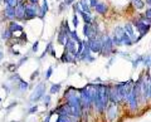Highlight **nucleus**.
<instances>
[{
  "instance_id": "1",
  "label": "nucleus",
  "mask_w": 151,
  "mask_h": 122,
  "mask_svg": "<svg viewBox=\"0 0 151 122\" xmlns=\"http://www.w3.org/2000/svg\"><path fill=\"white\" fill-rule=\"evenodd\" d=\"M131 23H132V25L136 28V30L139 32V37H137V38H136V40H135V43H137L139 40H141V39H142L144 37L150 32L151 24H147V23L142 22V20L140 19V18H135V19H132Z\"/></svg>"
},
{
  "instance_id": "2",
  "label": "nucleus",
  "mask_w": 151,
  "mask_h": 122,
  "mask_svg": "<svg viewBox=\"0 0 151 122\" xmlns=\"http://www.w3.org/2000/svg\"><path fill=\"white\" fill-rule=\"evenodd\" d=\"M115 52H117L115 49V44L112 42V37L110 35H105L102 34V50H101V54L105 55V57H108V55L113 54Z\"/></svg>"
},
{
  "instance_id": "3",
  "label": "nucleus",
  "mask_w": 151,
  "mask_h": 122,
  "mask_svg": "<svg viewBox=\"0 0 151 122\" xmlns=\"http://www.w3.org/2000/svg\"><path fill=\"white\" fill-rule=\"evenodd\" d=\"M89 48H91L92 53H101L102 50V34L96 37L93 39H88Z\"/></svg>"
},
{
  "instance_id": "4",
  "label": "nucleus",
  "mask_w": 151,
  "mask_h": 122,
  "mask_svg": "<svg viewBox=\"0 0 151 122\" xmlns=\"http://www.w3.org/2000/svg\"><path fill=\"white\" fill-rule=\"evenodd\" d=\"M105 112H106L108 121H115L117 118V116H119V105H116V103H110V105L107 106Z\"/></svg>"
},
{
  "instance_id": "5",
  "label": "nucleus",
  "mask_w": 151,
  "mask_h": 122,
  "mask_svg": "<svg viewBox=\"0 0 151 122\" xmlns=\"http://www.w3.org/2000/svg\"><path fill=\"white\" fill-rule=\"evenodd\" d=\"M44 93H45V86L43 83H39L38 86L35 87V90L34 92L32 93V96H30V101L32 102H37V101H39L42 97H44Z\"/></svg>"
},
{
  "instance_id": "6",
  "label": "nucleus",
  "mask_w": 151,
  "mask_h": 122,
  "mask_svg": "<svg viewBox=\"0 0 151 122\" xmlns=\"http://www.w3.org/2000/svg\"><path fill=\"white\" fill-rule=\"evenodd\" d=\"M15 19L18 20L25 19V3L24 1H20L15 6Z\"/></svg>"
},
{
  "instance_id": "7",
  "label": "nucleus",
  "mask_w": 151,
  "mask_h": 122,
  "mask_svg": "<svg viewBox=\"0 0 151 122\" xmlns=\"http://www.w3.org/2000/svg\"><path fill=\"white\" fill-rule=\"evenodd\" d=\"M60 60L64 62V63H76V62H77V58H76V55L70 54L69 52L64 50L63 54H62V57H60Z\"/></svg>"
},
{
  "instance_id": "8",
  "label": "nucleus",
  "mask_w": 151,
  "mask_h": 122,
  "mask_svg": "<svg viewBox=\"0 0 151 122\" xmlns=\"http://www.w3.org/2000/svg\"><path fill=\"white\" fill-rule=\"evenodd\" d=\"M124 28H125L126 33L131 37L132 40H134V43H135V40H136V37H135V27L132 25V23H131V22H130V23H126Z\"/></svg>"
},
{
  "instance_id": "9",
  "label": "nucleus",
  "mask_w": 151,
  "mask_h": 122,
  "mask_svg": "<svg viewBox=\"0 0 151 122\" xmlns=\"http://www.w3.org/2000/svg\"><path fill=\"white\" fill-rule=\"evenodd\" d=\"M94 10H96V13L98 14H101V15H103V14H106L107 10H108V6H107V4L106 3H103V1H100L96 5V8H94Z\"/></svg>"
},
{
  "instance_id": "10",
  "label": "nucleus",
  "mask_w": 151,
  "mask_h": 122,
  "mask_svg": "<svg viewBox=\"0 0 151 122\" xmlns=\"http://www.w3.org/2000/svg\"><path fill=\"white\" fill-rule=\"evenodd\" d=\"M4 15H5L6 19L14 20V19H15V8L6 6V8H5V10H4Z\"/></svg>"
},
{
  "instance_id": "11",
  "label": "nucleus",
  "mask_w": 151,
  "mask_h": 122,
  "mask_svg": "<svg viewBox=\"0 0 151 122\" xmlns=\"http://www.w3.org/2000/svg\"><path fill=\"white\" fill-rule=\"evenodd\" d=\"M8 29L14 34L15 32H23V27H22L20 24H18L17 22H12L10 24H9V28H8Z\"/></svg>"
},
{
  "instance_id": "12",
  "label": "nucleus",
  "mask_w": 151,
  "mask_h": 122,
  "mask_svg": "<svg viewBox=\"0 0 151 122\" xmlns=\"http://www.w3.org/2000/svg\"><path fill=\"white\" fill-rule=\"evenodd\" d=\"M79 3V5H81L82 8V11L84 13H88V14H91V6H89V3H87V0H81V1H78Z\"/></svg>"
},
{
  "instance_id": "13",
  "label": "nucleus",
  "mask_w": 151,
  "mask_h": 122,
  "mask_svg": "<svg viewBox=\"0 0 151 122\" xmlns=\"http://www.w3.org/2000/svg\"><path fill=\"white\" fill-rule=\"evenodd\" d=\"M82 15V18H83V22H84V24H92L93 23V18H92V15L91 14H88V13H84V11H82V13H79Z\"/></svg>"
},
{
  "instance_id": "14",
  "label": "nucleus",
  "mask_w": 151,
  "mask_h": 122,
  "mask_svg": "<svg viewBox=\"0 0 151 122\" xmlns=\"http://www.w3.org/2000/svg\"><path fill=\"white\" fill-rule=\"evenodd\" d=\"M131 4L134 5L135 9H137V10L145 8V1L144 0H131Z\"/></svg>"
},
{
  "instance_id": "15",
  "label": "nucleus",
  "mask_w": 151,
  "mask_h": 122,
  "mask_svg": "<svg viewBox=\"0 0 151 122\" xmlns=\"http://www.w3.org/2000/svg\"><path fill=\"white\" fill-rule=\"evenodd\" d=\"M47 11H48V3H47V0H43V4H42V6H40V17L39 18H44Z\"/></svg>"
},
{
  "instance_id": "16",
  "label": "nucleus",
  "mask_w": 151,
  "mask_h": 122,
  "mask_svg": "<svg viewBox=\"0 0 151 122\" xmlns=\"http://www.w3.org/2000/svg\"><path fill=\"white\" fill-rule=\"evenodd\" d=\"M12 37H13V33L9 30V29H4V30L1 32V38H3V39L10 40V39H12Z\"/></svg>"
},
{
  "instance_id": "17",
  "label": "nucleus",
  "mask_w": 151,
  "mask_h": 122,
  "mask_svg": "<svg viewBox=\"0 0 151 122\" xmlns=\"http://www.w3.org/2000/svg\"><path fill=\"white\" fill-rule=\"evenodd\" d=\"M4 4H6V6H10V8H15L18 4H19V0H3Z\"/></svg>"
},
{
  "instance_id": "18",
  "label": "nucleus",
  "mask_w": 151,
  "mask_h": 122,
  "mask_svg": "<svg viewBox=\"0 0 151 122\" xmlns=\"http://www.w3.org/2000/svg\"><path fill=\"white\" fill-rule=\"evenodd\" d=\"M142 64L145 65L146 68H150L151 67V55H144Z\"/></svg>"
},
{
  "instance_id": "19",
  "label": "nucleus",
  "mask_w": 151,
  "mask_h": 122,
  "mask_svg": "<svg viewBox=\"0 0 151 122\" xmlns=\"http://www.w3.org/2000/svg\"><path fill=\"white\" fill-rule=\"evenodd\" d=\"M69 38L72 39V40H74L76 43H78V42L81 40V39L78 38V34H77V32H76V30H70V33H69Z\"/></svg>"
},
{
  "instance_id": "20",
  "label": "nucleus",
  "mask_w": 151,
  "mask_h": 122,
  "mask_svg": "<svg viewBox=\"0 0 151 122\" xmlns=\"http://www.w3.org/2000/svg\"><path fill=\"white\" fill-rule=\"evenodd\" d=\"M60 91V83H57V84H53V86L50 87V93L52 95H54V93H58Z\"/></svg>"
},
{
  "instance_id": "21",
  "label": "nucleus",
  "mask_w": 151,
  "mask_h": 122,
  "mask_svg": "<svg viewBox=\"0 0 151 122\" xmlns=\"http://www.w3.org/2000/svg\"><path fill=\"white\" fill-rule=\"evenodd\" d=\"M18 83H19V90H20V91H25L27 88H28V83L24 82L23 79H20V81H19Z\"/></svg>"
},
{
  "instance_id": "22",
  "label": "nucleus",
  "mask_w": 151,
  "mask_h": 122,
  "mask_svg": "<svg viewBox=\"0 0 151 122\" xmlns=\"http://www.w3.org/2000/svg\"><path fill=\"white\" fill-rule=\"evenodd\" d=\"M52 73H53V67H49L48 69H47L45 74H44V78H45V79H49L50 76H52Z\"/></svg>"
},
{
  "instance_id": "23",
  "label": "nucleus",
  "mask_w": 151,
  "mask_h": 122,
  "mask_svg": "<svg viewBox=\"0 0 151 122\" xmlns=\"http://www.w3.org/2000/svg\"><path fill=\"white\" fill-rule=\"evenodd\" d=\"M98 3H100V0H89V6H91V8H96V5H97V4Z\"/></svg>"
},
{
  "instance_id": "24",
  "label": "nucleus",
  "mask_w": 151,
  "mask_h": 122,
  "mask_svg": "<svg viewBox=\"0 0 151 122\" xmlns=\"http://www.w3.org/2000/svg\"><path fill=\"white\" fill-rule=\"evenodd\" d=\"M144 15L146 18H149V19H151V8H147L146 10L144 11Z\"/></svg>"
},
{
  "instance_id": "25",
  "label": "nucleus",
  "mask_w": 151,
  "mask_h": 122,
  "mask_svg": "<svg viewBox=\"0 0 151 122\" xmlns=\"http://www.w3.org/2000/svg\"><path fill=\"white\" fill-rule=\"evenodd\" d=\"M73 25L76 27V28H77L78 27V24H79V22H78V17L77 15H76V14H74V15H73Z\"/></svg>"
},
{
  "instance_id": "26",
  "label": "nucleus",
  "mask_w": 151,
  "mask_h": 122,
  "mask_svg": "<svg viewBox=\"0 0 151 122\" xmlns=\"http://www.w3.org/2000/svg\"><path fill=\"white\" fill-rule=\"evenodd\" d=\"M43 100H44V105L48 106L49 105V101H50V96H44Z\"/></svg>"
},
{
  "instance_id": "27",
  "label": "nucleus",
  "mask_w": 151,
  "mask_h": 122,
  "mask_svg": "<svg viewBox=\"0 0 151 122\" xmlns=\"http://www.w3.org/2000/svg\"><path fill=\"white\" fill-rule=\"evenodd\" d=\"M73 1H74V0H64V1H63V5H64V6H68V5H70V4H73Z\"/></svg>"
},
{
  "instance_id": "28",
  "label": "nucleus",
  "mask_w": 151,
  "mask_h": 122,
  "mask_svg": "<svg viewBox=\"0 0 151 122\" xmlns=\"http://www.w3.org/2000/svg\"><path fill=\"white\" fill-rule=\"evenodd\" d=\"M38 47H39V42H35L34 44H33V52H38Z\"/></svg>"
},
{
  "instance_id": "29",
  "label": "nucleus",
  "mask_w": 151,
  "mask_h": 122,
  "mask_svg": "<svg viewBox=\"0 0 151 122\" xmlns=\"http://www.w3.org/2000/svg\"><path fill=\"white\" fill-rule=\"evenodd\" d=\"M149 81H150V90H149V102H151V77L149 76Z\"/></svg>"
},
{
  "instance_id": "30",
  "label": "nucleus",
  "mask_w": 151,
  "mask_h": 122,
  "mask_svg": "<svg viewBox=\"0 0 151 122\" xmlns=\"http://www.w3.org/2000/svg\"><path fill=\"white\" fill-rule=\"evenodd\" d=\"M27 60H28V57H24V58H22V59H20V62H19V63H18L17 65L19 67V65H22V64L24 63V62H27Z\"/></svg>"
},
{
  "instance_id": "31",
  "label": "nucleus",
  "mask_w": 151,
  "mask_h": 122,
  "mask_svg": "<svg viewBox=\"0 0 151 122\" xmlns=\"http://www.w3.org/2000/svg\"><path fill=\"white\" fill-rule=\"evenodd\" d=\"M37 110H38V107H37V106L32 107V108L29 110V113H35V112H37Z\"/></svg>"
},
{
  "instance_id": "32",
  "label": "nucleus",
  "mask_w": 151,
  "mask_h": 122,
  "mask_svg": "<svg viewBox=\"0 0 151 122\" xmlns=\"http://www.w3.org/2000/svg\"><path fill=\"white\" fill-rule=\"evenodd\" d=\"M28 1H29V4H38V1H39V0H28Z\"/></svg>"
},
{
  "instance_id": "33",
  "label": "nucleus",
  "mask_w": 151,
  "mask_h": 122,
  "mask_svg": "<svg viewBox=\"0 0 151 122\" xmlns=\"http://www.w3.org/2000/svg\"><path fill=\"white\" fill-rule=\"evenodd\" d=\"M38 74H39V71H35V73H33V74H32V79L34 78V77H37Z\"/></svg>"
},
{
  "instance_id": "34",
  "label": "nucleus",
  "mask_w": 151,
  "mask_h": 122,
  "mask_svg": "<svg viewBox=\"0 0 151 122\" xmlns=\"http://www.w3.org/2000/svg\"><path fill=\"white\" fill-rule=\"evenodd\" d=\"M145 4H147L149 8H151V0H145Z\"/></svg>"
},
{
  "instance_id": "35",
  "label": "nucleus",
  "mask_w": 151,
  "mask_h": 122,
  "mask_svg": "<svg viewBox=\"0 0 151 122\" xmlns=\"http://www.w3.org/2000/svg\"><path fill=\"white\" fill-rule=\"evenodd\" d=\"M3 58H4V53H3V52H0V62L3 60Z\"/></svg>"
}]
</instances>
